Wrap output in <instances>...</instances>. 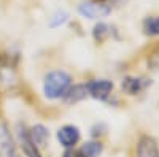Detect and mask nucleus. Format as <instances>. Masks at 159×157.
I'll list each match as a JSON object with an SVG mask.
<instances>
[{
  "label": "nucleus",
  "mask_w": 159,
  "mask_h": 157,
  "mask_svg": "<svg viewBox=\"0 0 159 157\" xmlns=\"http://www.w3.org/2000/svg\"><path fill=\"white\" fill-rule=\"evenodd\" d=\"M0 157H19L16 141L7 124H0Z\"/></svg>",
  "instance_id": "obj_6"
},
{
  "label": "nucleus",
  "mask_w": 159,
  "mask_h": 157,
  "mask_svg": "<svg viewBox=\"0 0 159 157\" xmlns=\"http://www.w3.org/2000/svg\"><path fill=\"white\" fill-rule=\"evenodd\" d=\"M137 157H159L157 141L150 135L140 137L137 143Z\"/></svg>",
  "instance_id": "obj_7"
},
{
  "label": "nucleus",
  "mask_w": 159,
  "mask_h": 157,
  "mask_svg": "<svg viewBox=\"0 0 159 157\" xmlns=\"http://www.w3.org/2000/svg\"><path fill=\"white\" fill-rule=\"evenodd\" d=\"M78 11L88 19H102L111 13V7L102 0H84L78 5Z\"/></svg>",
  "instance_id": "obj_2"
},
{
  "label": "nucleus",
  "mask_w": 159,
  "mask_h": 157,
  "mask_svg": "<svg viewBox=\"0 0 159 157\" xmlns=\"http://www.w3.org/2000/svg\"><path fill=\"white\" fill-rule=\"evenodd\" d=\"M62 157H83V155H81V152H80V151H75V149H65V152H64Z\"/></svg>",
  "instance_id": "obj_15"
},
{
  "label": "nucleus",
  "mask_w": 159,
  "mask_h": 157,
  "mask_svg": "<svg viewBox=\"0 0 159 157\" xmlns=\"http://www.w3.org/2000/svg\"><path fill=\"white\" fill-rule=\"evenodd\" d=\"M30 137H32L34 143L40 149L46 148L48 146V141H49V130L43 124H35L30 129Z\"/></svg>",
  "instance_id": "obj_10"
},
{
  "label": "nucleus",
  "mask_w": 159,
  "mask_h": 157,
  "mask_svg": "<svg viewBox=\"0 0 159 157\" xmlns=\"http://www.w3.org/2000/svg\"><path fill=\"white\" fill-rule=\"evenodd\" d=\"M80 140H81V132L76 125L67 124L57 130V141L65 149H73L80 143Z\"/></svg>",
  "instance_id": "obj_4"
},
{
  "label": "nucleus",
  "mask_w": 159,
  "mask_h": 157,
  "mask_svg": "<svg viewBox=\"0 0 159 157\" xmlns=\"http://www.w3.org/2000/svg\"><path fill=\"white\" fill-rule=\"evenodd\" d=\"M102 151H103V145L99 140L97 141H88L81 146V149H80L83 157H100Z\"/></svg>",
  "instance_id": "obj_11"
},
{
  "label": "nucleus",
  "mask_w": 159,
  "mask_h": 157,
  "mask_svg": "<svg viewBox=\"0 0 159 157\" xmlns=\"http://www.w3.org/2000/svg\"><path fill=\"white\" fill-rule=\"evenodd\" d=\"M88 87V94L100 102H105L113 92V83L110 80H91L86 83Z\"/></svg>",
  "instance_id": "obj_5"
},
{
  "label": "nucleus",
  "mask_w": 159,
  "mask_h": 157,
  "mask_svg": "<svg viewBox=\"0 0 159 157\" xmlns=\"http://www.w3.org/2000/svg\"><path fill=\"white\" fill-rule=\"evenodd\" d=\"M143 32L150 37H159V16H150L145 19Z\"/></svg>",
  "instance_id": "obj_12"
},
{
  "label": "nucleus",
  "mask_w": 159,
  "mask_h": 157,
  "mask_svg": "<svg viewBox=\"0 0 159 157\" xmlns=\"http://www.w3.org/2000/svg\"><path fill=\"white\" fill-rule=\"evenodd\" d=\"M72 86L70 73L64 70H52L43 78V94L48 100H59Z\"/></svg>",
  "instance_id": "obj_1"
},
{
  "label": "nucleus",
  "mask_w": 159,
  "mask_h": 157,
  "mask_svg": "<svg viewBox=\"0 0 159 157\" xmlns=\"http://www.w3.org/2000/svg\"><path fill=\"white\" fill-rule=\"evenodd\" d=\"M69 19V13L67 11H57L51 16L49 19V27L51 29H56V27H61L62 24H65Z\"/></svg>",
  "instance_id": "obj_14"
},
{
  "label": "nucleus",
  "mask_w": 159,
  "mask_h": 157,
  "mask_svg": "<svg viewBox=\"0 0 159 157\" xmlns=\"http://www.w3.org/2000/svg\"><path fill=\"white\" fill-rule=\"evenodd\" d=\"M16 141L25 157H43L40 148L35 145L30 137V130L24 124H18L16 127Z\"/></svg>",
  "instance_id": "obj_3"
},
{
  "label": "nucleus",
  "mask_w": 159,
  "mask_h": 157,
  "mask_svg": "<svg viewBox=\"0 0 159 157\" xmlns=\"http://www.w3.org/2000/svg\"><path fill=\"white\" fill-rule=\"evenodd\" d=\"M108 35H110V27H108L107 24L99 22V24L94 25V30H92V37H94V40H96L97 43L105 41V40L108 38Z\"/></svg>",
  "instance_id": "obj_13"
},
{
  "label": "nucleus",
  "mask_w": 159,
  "mask_h": 157,
  "mask_svg": "<svg viewBox=\"0 0 159 157\" xmlns=\"http://www.w3.org/2000/svg\"><path fill=\"white\" fill-rule=\"evenodd\" d=\"M151 84V81H148L147 78H134V76H129V78H124L123 83H121V87L126 94L129 95H137L140 92H143L145 89Z\"/></svg>",
  "instance_id": "obj_8"
},
{
  "label": "nucleus",
  "mask_w": 159,
  "mask_h": 157,
  "mask_svg": "<svg viewBox=\"0 0 159 157\" xmlns=\"http://www.w3.org/2000/svg\"><path fill=\"white\" fill-rule=\"evenodd\" d=\"M88 87L86 84H73L69 87V90L65 92V95L62 97V100L67 105H75L78 102H81L88 97Z\"/></svg>",
  "instance_id": "obj_9"
}]
</instances>
